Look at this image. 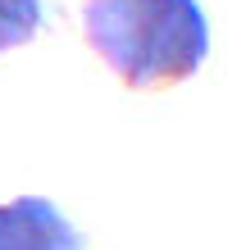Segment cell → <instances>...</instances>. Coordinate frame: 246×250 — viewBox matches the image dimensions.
<instances>
[{
    "mask_svg": "<svg viewBox=\"0 0 246 250\" xmlns=\"http://www.w3.org/2000/svg\"><path fill=\"white\" fill-rule=\"evenodd\" d=\"M46 27V5L41 0H0V55L27 46Z\"/></svg>",
    "mask_w": 246,
    "mask_h": 250,
    "instance_id": "obj_3",
    "label": "cell"
},
{
    "mask_svg": "<svg viewBox=\"0 0 246 250\" xmlns=\"http://www.w3.org/2000/svg\"><path fill=\"white\" fill-rule=\"evenodd\" d=\"M0 250H87L78 228L46 196H14L0 205Z\"/></svg>",
    "mask_w": 246,
    "mask_h": 250,
    "instance_id": "obj_2",
    "label": "cell"
},
{
    "mask_svg": "<svg viewBox=\"0 0 246 250\" xmlns=\"http://www.w3.org/2000/svg\"><path fill=\"white\" fill-rule=\"evenodd\" d=\"M82 37L123 86L187 82L210 55V19L201 0H87Z\"/></svg>",
    "mask_w": 246,
    "mask_h": 250,
    "instance_id": "obj_1",
    "label": "cell"
}]
</instances>
